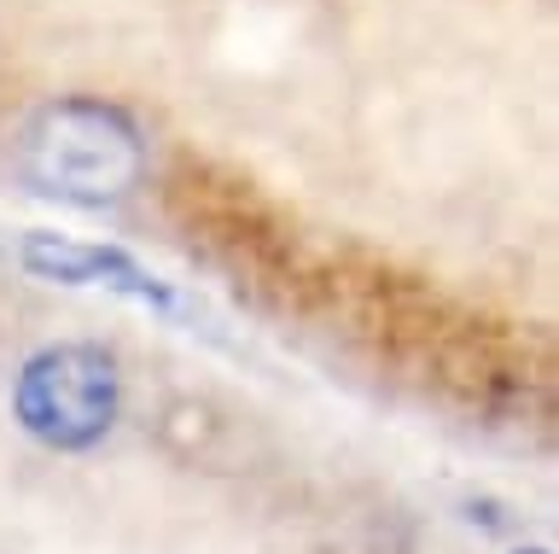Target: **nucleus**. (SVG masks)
I'll return each mask as SVG.
<instances>
[{
    "label": "nucleus",
    "instance_id": "f257e3e1",
    "mask_svg": "<svg viewBox=\"0 0 559 554\" xmlns=\"http://www.w3.org/2000/svg\"><path fill=\"white\" fill-rule=\"evenodd\" d=\"M17 176L41 199L105 211L146 181V129L99 94L47 99L17 129Z\"/></svg>",
    "mask_w": 559,
    "mask_h": 554
},
{
    "label": "nucleus",
    "instance_id": "f03ea898",
    "mask_svg": "<svg viewBox=\"0 0 559 554\" xmlns=\"http://www.w3.org/2000/svg\"><path fill=\"white\" fill-rule=\"evenodd\" d=\"M122 414V374L105 344H47L17 368L12 421L52 456L105 444Z\"/></svg>",
    "mask_w": 559,
    "mask_h": 554
},
{
    "label": "nucleus",
    "instance_id": "7ed1b4c3",
    "mask_svg": "<svg viewBox=\"0 0 559 554\" xmlns=\"http://www.w3.org/2000/svg\"><path fill=\"white\" fill-rule=\"evenodd\" d=\"M24 269L35 281H59V286H111L134 304L152 309H175V292L157 281L146 263H134L117 246H82V239H59V234H29L24 239Z\"/></svg>",
    "mask_w": 559,
    "mask_h": 554
},
{
    "label": "nucleus",
    "instance_id": "20e7f679",
    "mask_svg": "<svg viewBox=\"0 0 559 554\" xmlns=\"http://www.w3.org/2000/svg\"><path fill=\"white\" fill-rule=\"evenodd\" d=\"M513 554H548V549H513Z\"/></svg>",
    "mask_w": 559,
    "mask_h": 554
}]
</instances>
